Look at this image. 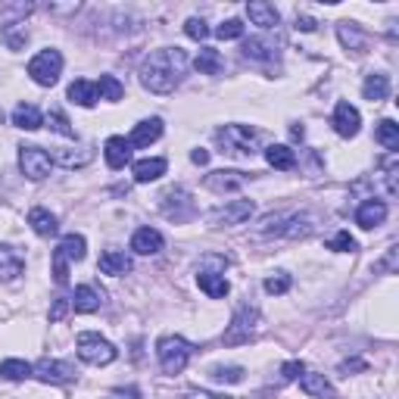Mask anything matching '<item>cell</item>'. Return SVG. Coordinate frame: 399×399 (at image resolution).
I'll return each instance as SVG.
<instances>
[{
  "mask_svg": "<svg viewBox=\"0 0 399 399\" xmlns=\"http://www.w3.org/2000/svg\"><path fill=\"white\" fill-rule=\"evenodd\" d=\"M187 72V53L181 47H163L144 56L141 63V84L150 94H172Z\"/></svg>",
  "mask_w": 399,
  "mask_h": 399,
  "instance_id": "1",
  "label": "cell"
},
{
  "mask_svg": "<svg viewBox=\"0 0 399 399\" xmlns=\"http://www.w3.org/2000/svg\"><path fill=\"white\" fill-rule=\"evenodd\" d=\"M156 355L165 374H181L187 368V362H191V343L184 337H178V334H165L156 343Z\"/></svg>",
  "mask_w": 399,
  "mask_h": 399,
  "instance_id": "2",
  "label": "cell"
},
{
  "mask_svg": "<svg viewBox=\"0 0 399 399\" xmlns=\"http://www.w3.org/2000/svg\"><path fill=\"white\" fill-rule=\"evenodd\" d=\"M75 350H78V359L88 362V365H110V362H115V355H119V350H115L110 340L100 337V334H94V331L78 334Z\"/></svg>",
  "mask_w": 399,
  "mask_h": 399,
  "instance_id": "3",
  "label": "cell"
},
{
  "mask_svg": "<svg viewBox=\"0 0 399 399\" xmlns=\"http://www.w3.org/2000/svg\"><path fill=\"white\" fill-rule=\"evenodd\" d=\"M259 334V309L253 306H241L231 318L228 331H224V346H237V343H250Z\"/></svg>",
  "mask_w": 399,
  "mask_h": 399,
  "instance_id": "4",
  "label": "cell"
},
{
  "mask_svg": "<svg viewBox=\"0 0 399 399\" xmlns=\"http://www.w3.org/2000/svg\"><path fill=\"white\" fill-rule=\"evenodd\" d=\"M60 72H63L60 50H41V53L32 56V63H28V75H32V82L41 84V88H53V84L60 82Z\"/></svg>",
  "mask_w": 399,
  "mask_h": 399,
  "instance_id": "5",
  "label": "cell"
},
{
  "mask_svg": "<svg viewBox=\"0 0 399 399\" xmlns=\"http://www.w3.org/2000/svg\"><path fill=\"white\" fill-rule=\"evenodd\" d=\"M219 144L231 156H253L256 153V132L246 125H224L219 134Z\"/></svg>",
  "mask_w": 399,
  "mask_h": 399,
  "instance_id": "6",
  "label": "cell"
},
{
  "mask_svg": "<svg viewBox=\"0 0 399 399\" xmlns=\"http://www.w3.org/2000/svg\"><path fill=\"white\" fill-rule=\"evenodd\" d=\"M50 165H53V159H50L47 150H41V147H19V169H23L25 178H32V181L47 178Z\"/></svg>",
  "mask_w": 399,
  "mask_h": 399,
  "instance_id": "7",
  "label": "cell"
},
{
  "mask_svg": "<svg viewBox=\"0 0 399 399\" xmlns=\"http://www.w3.org/2000/svg\"><path fill=\"white\" fill-rule=\"evenodd\" d=\"M32 377H38L44 384H69L75 377V368L60 359H41L38 365H32Z\"/></svg>",
  "mask_w": 399,
  "mask_h": 399,
  "instance_id": "8",
  "label": "cell"
},
{
  "mask_svg": "<svg viewBox=\"0 0 399 399\" xmlns=\"http://www.w3.org/2000/svg\"><path fill=\"white\" fill-rule=\"evenodd\" d=\"M253 215V203L250 200H231L224 206L209 213V224H243Z\"/></svg>",
  "mask_w": 399,
  "mask_h": 399,
  "instance_id": "9",
  "label": "cell"
},
{
  "mask_svg": "<svg viewBox=\"0 0 399 399\" xmlns=\"http://www.w3.org/2000/svg\"><path fill=\"white\" fill-rule=\"evenodd\" d=\"M334 132H337L340 137H355L359 134V128H362V115L359 110H355L353 103H337V110H334Z\"/></svg>",
  "mask_w": 399,
  "mask_h": 399,
  "instance_id": "10",
  "label": "cell"
},
{
  "mask_svg": "<svg viewBox=\"0 0 399 399\" xmlns=\"http://www.w3.org/2000/svg\"><path fill=\"white\" fill-rule=\"evenodd\" d=\"M203 184L209 187V191L213 194H237L241 191V187L246 184V175L243 172H213V175H206V181H203Z\"/></svg>",
  "mask_w": 399,
  "mask_h": 399,
  "instance_id": "11",
  "label": "cell"
},
{
  "mask_svg": "<svg viewBox=\"0 0 399 399\" xmlns=\"http://www.w3.org/2000/svg\"><path fill=\"white\" fill-rule=\"evenodd\" d=\"M103 156H106V165H110V169H125V165L132 163V144H128V137L113 134L103 147Z\"/></svg>",
  "mask_w": 399,
  "mask_h": 399,
  "instance_id": "12",
  "label": "cell"
},
{
  "mask_svg": "<svg viewBox=\"0 0 399 399\" xmlns=\"http://www.w3.org/2000/svg\"><path fill=\"white\" fill-rule=\"evenodd\" d=\"M384 219H387V203L384 200H365L359 209H355V224L365 228V231L377 228Z\"/></svg>",
  "mask_w": 399,
  "mask_h": 399,
  "instance_id": "13",
  "label": "cell"
},
{
  "mask_svg": "<svg viewBox=\"0 0 399 399\" xmlns=\"http://www.w3.org/2000/svg\"><path fill=\"white\" fill-rule=\"evenodd\" d=\"M163 234H159L156 228H137L134 237H132V250L137 256H156L159 250H163Z\"/></svg>",
  "mask_w": 399,
  "mask_h": 399,
  "instance_id": "14",
  "label": "cell"
},
{
  "mask_svg": "<svg viewBox=\"0 0 399 399\" xmlns=\"http://www.w3.org/2000/svg\"><path fill=\"white\" fill-rule=\"evenodd\" d=\"M159 134H163V119L153 115V119L137 122L132 137H128V144H132V147H150L153 141H159Z\"/></svg>",
  "mask_w": 399,
  "mask_h": 399,
  "instance_id": "15",
  "label": "cell"
},
{
  "mask_svg": "<svg viewBox=\"0 0 399 399\" xmlns=\"http://www.w3.org/2000/svg\"><path fill=\"white\" fill-rule=\"evenodd\" d=\"M25 272V259L13 246L0 243V281H16Z\"/></svg>",
  "mask_w": 399,
  "mask_h": 399,
  "instance_id": "16",
  "label": "cell"
},
{
  "mask_svg": "<svg viewBox=\"0 0 399 399\" xmlns=\"http://www.w3.org/2000/svg\"><path fill=\"white\" fill-rule=\"evenodd\" d=\"M165 159L163 156H153V159H137V163L132 165V172H134V181L137 184H150V181H156V178H163L165 175Z\"/></svg>",
  "mask_w": 399,
  "mask_h": 399,
  "instance_id": "17",
  "label": "cell"
},
{
  "mask_svg": "<svg viewBox=\"0 0 399 399\" xmlns=\"http://www.w3.org/2000/svg\"><path fill=\"white\" fill-rule=\"evenodd\" d=\"M97 268L103 274H113V278H122V274L132 272V256H125L122 250H106L103 256H100Z\"/></svg>",
  "mask_w": 399,
  "mask_h": 399,
  "instance_id": "18",
  "label": "cell"
},
{
  "mask_svg": "<svg viewBox=\"0 0 399 399\" xmlns=\"http://www.w3.org/2000/svg\"><path fill=\"white\" fill-rule=\"evenodd\" d=\"M246 16H250L253 25H262V28H274L281 23L278 10H274L272 4H265V0H250V4H246Z\"/></svg>",
  "mask_w": 399,
  "mask_h": 399,
  "instance_id": "19",
  "label": "cell"
},
{
  "mask_svg": "<svg viewBox=\"0 0 399 399\" xmlns=\"http://www.w3.org/2000/svg\"><path fill=\"white\" fill-rule=\"evenodd\" d=\"M197 284H200V290L209 296V300H224V296L231 293V284L224 281V274H219V272H200Z\"/></svg>",
  "mask_w": 399,
  "mask_h": 399,
  "instance_id": "20",
  "label": "cell"
},
{
  "mask_svg": "<svg viewBox=\"0 0 399 399\" xmlns=\"http://www.w3.org/2000/svg\"><path fill=\"white\" fill-rule=\"evenodd\" d=\"M300 387H303V393H309L315 399H337V390H334V384L324 374H303Z\"/></svg>",
  "mask_w": 399,
  "mask_h": 399,
  "instance_id": "21",
  "label": "cell"
},
{
  "mask_svg": "<svg viewBox=\"0 0 399 399\" xmlns=\"http://www.w3.org/2000/svg\"><path fill=\"white\" fill-rule=\"evenodd\" d=\"M337 38H340V44H343L346 50H353V53H365L368 38L355 23H340L337 25Z\"/></svg>",
  "mask_w": 399,
  "mask_h": 399,
  "instance_id": "22",
  "label": "cell"
},
{
  "mask_svg": "<svg viewBox=\"0 0 399 399\" xmlns=\"http://www.w3.org/2000/svg\"><path fill=\"white\" fill-rule=\"evenodd\" d=\"M72 309H75L78 315H91V312L100 309V293L91 284H78L75 296H72Z\"/></svg>",
  "mask_w": 399,
  "mask_h": 399,
  "instance_id": "23",
  "label": "cell"
},
{
  "mask_svg": "<svg viewBox=\"0 0 399 399\" xmlns=\"http://www.w3.org/2000/svg\"><path fill=\"white\" fill-rule=\"evenodd\" d=\"M28 224H32V231H34V234H41V237H50V234H56V231H60L56 215L47 213V209H41V206H34L32 213H28Z\"/></svg>",
  "mask_w": 399,
  "mask_h": 399,
  "instance_id": "24",
  "label": "cell"
},
{
  "mask_svg": "<svg viewBox=\"0 0 399 399\" xmlns=\"http://www.w3.org/2000/svg\"><path fill=\"white\" fill-rule=\"evenodd\" d=\"M362 94H365V100H372V103H381V100L390 97V78L384 75V72H372V75L365 78V84H362Z\"/></svg>",
  "mask_w": 399,
  "mask_h": 399,
  "instance_id": "25",
  "label": "cell"
},
{
  "mask_svg": "<svg viewBox=\"0 0 399 399\" xmlns=\"http://www.w3.org/2000/svg\"><path fill=\"white\" fill-rule=\"evenodd\" d=\"M69 100L84 106V110H91V106L97 103V84L88 82V78H78V82L69 84Z\"/></svg>",
  "mask_w": 399,
  "mask_h": 399,
  "instance_id": "26",
  "label": "cell"
},
{
  "mask_svg": "<svg viewBox=\"0 0 399 399\" xmlns=\"http://www.w3.org/2000/svg\"><path fill=\"white\" fill-rule=\"evenodd\" d=\"M265 163L278 172H290L296 165V153L284 144H272V147H265Z\"/></svg>",
  "mask_w": 399,
  "mask_h": 399,
  "instance_id": "27",
  "label": "cell"
},
{
  "mask_svg": "<svg viewBox=\"0 0 399 399\" xmlns=\"http://www.w3.org/2000/svg\"><path fill=\"white\" fill-rule=\"evenodd\" d=\"M13 125L16 128H25V132H38L44 125V115L38 113V106H28V103H19L13 110Z\"/></svg>",
  "mask_w": 399,
  "mask_h": 399,
  "instance_id": "28",
  "label": "cell"
},
{
  "mask_svg": "<svg viewBox=\"0 0 399 399\" xmlns=\"http://www.w3.org/2000/svg\"><path fill=\"white\" fill-rule=\"evenodd\" d=\"M50 159H56L60 165H66V169H82V165H88L94 159V150L91 147H78V150H56Z\"/></svg>",
  "mask_w": 399,
  "mask_h": 399,
  "instance_id": "29",
  "label": "cell"
},
{
  "mask_svg": "<svg viewBox=\"0 0 399 399\" xmlns=\"http://www.w3.org/2000/svg\"><path fill=\"white\" fill-rule=\"evenodd\" d=\"M194 66H197V69L203 72V75H219V72L224 69V60H222L219 50L203 47L200 53H197V60H194Z\"/></svg>",
  "mask_w": 399,
  "mask_h": 399,
  "instance_id": "30",
  "label": "cell"
},
{
  "mask_svg": "<svg viewBox=\"0 0 399 399\" xmlns=\"http://www.w3.org/2000/svg\"><path fill=\"white\" fill-rule=\"evenodd\" d=\"M84 246H88V243H84L82 234H66L56 250H60L63 256L69 259V262H82V259H84Z\"/></svg>",
  "mask_w": 399,
  "mask_h": 399,
  "instance_id": "31",
  "label": "cell"
},
{
  "mask_svg": "<svg viewBox=\"0 0 399 399\" xmlns=\"http://www.w3.org/2000/svg\"><path fill=\"white\" fill-rule=\"evenodd\" d=\"M0 377L4 381H25V377H32V365L25 359H6L0 362Z\"/></svg>",
  "mask_w": 399,
  "mask_h": 399,
  "instance_id": "32",
  "label": "cell"
},
{
  "mask_svg": "<svg viewBox=\"0 0 399 399\" xmlns=\"http://www.w3.org/2000/svg\"><path fill=\"white\" fill-rule=\"evenodd\" d=\"M122 94H125V84H122L119 78L115 75H100V82H97V97L100 100L115 103V100H122Z\"/></svg>",
  "mask_w": 399,
  "mask_h": 399,
  "instance_id": "33",
  "label": "cell"
},
{
  "mask_svg": "<svg viewBox=\"0 0 399 399\" xmlns=\"http://www.w3.org/2000/svg\"><path fill=\"white\" fill-rule=\"evenodd\" d=\"M377 144H384L390 153H396L399 150V125L393 119H384L381 125H377Z\"/></svg>",
  "mask_w": 399,
  "mask_h": 399,
  "instance_id": "34",
  "label": "cell"
},
{
  "mask_svg": "<svg viewBox=\"0 0 399 399\" xmlns=\"http://www.w3.org/2000/svg\"><path fill=\"white\" fill-rule=\"evenodd\" d=\"M209 377H213L215 384H241L243 381V368H237V365H215L213 372H209Z\"/></svg>",
  "mask_w": 399,
  "mask_h": 399,
  "instance_id": "35",
  "label": "cell"
},
{
  "mask_svg": "<svg viewBox=\"0 0 399 399\" xmlns=\"http://www.w3.org/2000/svg\"><path fill=\"white\" fill-rule=\"evenodd\" d=\"M290 274H284V272H278V274H272V278H265V293H272V296H281V293H287L290 290Z\"/></svg>",
  "mask_w": 399,
  "mask_h": 399,
  "instance_id": "36",
  "label": "cell"
},
{
  "mask_svg": "<svg viewBox=\"0 0 399 399\" xmlns=\"http://www.w3.org/2000/svg\"><path fill=\"white\" fill-rule=\"evenodd\" d=\"M328 250H334V253H353L355 250V237L350 234V231H337V234L328 241Z\"/></svg>",
  "mask_w": 399,
  "mask_h": 399,
  "instance_id": "37",
  "label": "cell"
},
{
  "mask_svg": "<svg viewBox=\"0 0 399 399\" xmlns=\"http://www.w3.org/2000/svg\"><path fill=\"white\" fill-rule=\"evenodd\" d=\"M215 34H219L222 41H237V38H243V23L241 19H228V23H222L215 28Z\"/></svg>",
  "mask_w": 399,
  "mask_h": 399,
  "instance_id": "38",
  "label": "cell"
},
{
  "mask_svg": "<svg viewBox=\"0 0 399 399\" xmlns=\"http://www.w3.org/2000/svg\"><path fill=\"white\" fill-rule=\"evenodd\" d=\"M243 53L253 56V60H272V47H268L265 41H256V38L243 41Z\"/></svg>",
  "mask_w": 399,
  "mask_h": 399,
  "instance_id": "39",
  "label": "cell"
},
{
  "mask_svg": "<svg viewBox=\"0 0 399 399\" xmlns=\"http://www.w3.org/2000/svg\"><path fill=\"white\" fill-rule=\"evenodd\" d=\"M47 122H50V128H53L56 134H63V137H75V128L69 125V119H66V115H63L60 110L50 113V115H47Z\"/></svg>",
  "mask_w": 399,
  "mask_h": 399,
  "instance_id": "40",
  "label": "cell"
},
{
  "mask_svg": "<svg viewBox=\"0 0 399 399\" xmlns=\"http://www.w3.org/2000/svg\"><path fill=\"white\" fill-rule=\"evenodd\" d=\"M53 281L56 284H69V259L60 250H53Z\"/></svg>",
  "mask_w": 399,
  "mask_h": 399,
  "instance_id": "41",
  "label": "cell"
},
{
  "mask_svg": "<svg viewBox=\"0 0 399 399\" xmlns=\"http://www.w3.org/2000/svg\"><path fill=\"white\" fill-rule=\"evenodd\" d=\"M184 34H187V38H194V41H203L209 34V28H206L203 19L194 16V19H187V23H184Z\"/></svg>",
  "mask_w": 399,
  "mask_h": 399,
  "instance_id": "42",
  "label": "cell"
},
{
  "mask_svg": "<svg viewBox=\"0 0 399 399\" xmlns=\"http://www.w3.org/2000/svg\"><path fill=\"white\" fill-rule=\"evenodd\" d=\"M303 374H306V365H303L300 359L284 362V368H281V377H284V381H300Z\"/></svg>",
  "mask_w": 399,
  "mask_h": 399,
  "instance_id": "43",
  "label": "cell"
},
{
  "mask_svg": "<svg viewBox=\"0 0 399 399\" xmlns=\"http://www.w3.org/2000/svg\"><path fill=\"white\" fill-rule=\"evenodd\" d=\"M377 268H381V272H387V274H396V268H399V246H390L387 256L377 262Z\"/></svg>",
  "mask_w": 399,
  "mask_h": 399,
  "instance_id": "44",
  "label": "cell"
},
{
  "mask_svg": "<svg viewBox=\"0 0 399 399\" xmlns=\"http://www.w3.org/2000/svg\"><path fill=\"white\" fill-rule=\"evenodd\" d=\"M69 306H72L69 300H56V303H53V309H50V322H60V318L69 312Z\"/></svg>",
  "mask_w": 399,
  "mask_h": 399,
  "instance_id": "45",
  "label": "cell"
},
{
  "mask_svg": "<svg viewBox=\"0 0 399 399\" xmlns=\"http://www.w3.org/2000/svg\"><path fill=\"white\" fill-rule=\"evenodd\" d=\"M184 399H231L224 393H209V390H191V393H184Z\"/></svg>",
  "mask_w": 399,
  "mask_h": 399,
  "instance_id": "46",
  "label": "cell"
},
{
  "mask_svg": "<svg viewBox=\"0 0 399 399\" xmlns=\"http://www.w3.org/2000/svg\"><path fill=\"white\" fill-rule=\"evenodd\" d=\"M296 28H300V32H315L318 23L312 16H296Z\"/></svg>",
  "mask_w": 399,
  "mask_h": 399,
  "instance_id": "47",
  "label": "cell"
},
{
  "mask_svg": "<svg viewBox=\"0 0 399 399\" xmlns=\"http://www.w3.org/2000/svg\"><path fill=\"white\" fill-rule=\"evenodd\" d=\"M365 362L362 359H350V362H343V365H340V372H365Z\"/></svg>",
  "mask_w": 399,
  "mask_h": 399,
  "instance_id": "48",
  "label": "cell"
},
{
  "mask_svg": "<svg viewBox=\"0 0 399 399\" xmlns=\"http://www.w3.org/2000/svg\"><path fill=\"white\" fill-rule=\"evenodd\" d=\"M191 159H194L197 165H206V163H209V153H206V150H194Z\"/></svg>",
  "mask_w": 399,
  "mask_h": 399,
  "instance_id": "49",
  "label": "cell"
}]
</instances>
